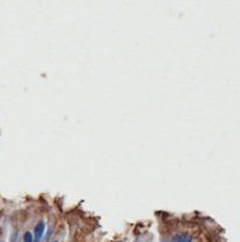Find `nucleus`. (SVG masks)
Wrapping results in <instances>:
<instances>
[{
    "label": "nucleus",
    "instance_id": "nucleus-1",
    "mask_svg": "<svg viewBox=\"0 0 240 242\" xmlns=\"http://www.w3.org/2000/svg\"><path fill=\"white\" fill-rule=\"evenodd\" d=\"M44 229L45 225L43 222H40L36 226H35V230H34V241L35 242H40V240L42 239V235L44 233Z\"/></svg>",
    "mask_w": 240,
    "mask_h": 242
},
{
    "label": "nucleus",
    "instance_id": "nucleus-2",
    "mask_svg": "<svg viewBox=\"0 0 240 242\" xmlns=\"http://www.w3.org/2000/svg\"><path fill=\"white\" fill-rule=\"evenodd\" d=\"M24 242H33V235L31 232H26L24 235Z\"/></svg>",
    "mask_w": 240,
    "mask_h": 242
},
{
    "label": "nucleus",
    "instance_id": "nucleus-3",
    "mask_svg": "<svg viewBox=\"0 0 240 242\" xmlns=\"http://www.w3.org/2000/svg\"><path fill=\"white\" fill-rule=\"evenodd\" d=\"M190 241H192V238L189 237V235H182L178 242H190Z\"/></svg>",
    "mask_w": 240,
    "mask_h": 242
}]
</instances>
